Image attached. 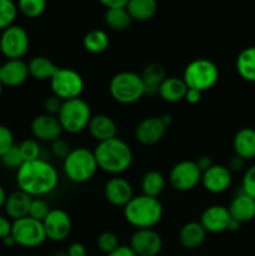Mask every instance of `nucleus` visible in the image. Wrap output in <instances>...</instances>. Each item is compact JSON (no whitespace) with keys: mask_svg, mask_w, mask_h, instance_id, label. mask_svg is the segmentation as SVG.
Instances as JSON below:
<instances>
[{"mask_svg":"<svg viewBox=\"0 0 255 256\" xmlns=\"http://www.w3.org/2000/svg\"><path fill=\"white\" fill-rule=\"evenodd\" d=\"M242 165H244V160L242 159V158H239V156H236V155H235L234 158H232V160H230V162H229V170L230 172H239V170H242Z\"/></svg>","mask_w":255,"mask_h":256,"instance_id":"49","label":"nucleus"},{"mask_svg":"<svg viewBox=\"0 0 255 256\" xmlns=\"http://www.w3.org/2000/svg\"><path fill=\"white\" fill-rule=\"evenodd\" d=\"M232 182V172L224 165H212L202 172V184L206 192L212 194H222L230 188Z\"/></svg>","mask_w":255,"mask_h":256,"instance_id":"16","label":"nucleus"},{"mask_svg":"<svg viewBox=\"0 0 255 256\" xmlns=\"http://www.w3.org/2000/svg\"><path fill=\"white\" fill-rule=\"evenodd\" d=\"M52 152L55 158L64 160L65 158L70 154L72 149H70V145L68 144L65 140H62V138H60V139L55 140L54 142H52Z\"/></svg>","mask_w":255,"mask_h":256,"instance_id":"41","label":"nucleus"},{"mask_svg":"<svg viewBox=\"0 0 255 256\" xmlns=\"http://www.w3.org/2000/svg\"><path fill=\"white\" fill-rule=\"evenodd\" d=\"M29 76V68L22 60H8L5 64L0 65V82L2 86H20Z\"/></svg>","mask_w":255,"mask_h":256,"instance_id":"19","label":"nucleus"},{"mask_svg":"<svg viewBox=\"0 0 255 256\" xmlns=\"http://www.w3.org/2000/svg\"><path fill=\"white\" fill-rule=\"evenodd\" d=\"M202 96V92H198V90H195V89H188L186 95H185V100H186L189 104L195 105V104H198V102H200Z\"/></svg>","mask_w":255,"mask_h":256,"instance_id":"46","label":"nucleus"},{"mask_svg":"<svg viewBox=\"0 0 255 256\" xmlns=\"http://www.w3.org/2000/svg\"><path fill=\"white\" fill-rule=\"evenodd\" d=\"M82 44L88 52L102 54V52H106L110 45L109 35L104 30H92L85 35Z\"/></svg>","mask_w":255,"mask_h":256,"instance_id":"31","label":"nucleus"},{"mask_svg":"<svg viewBox=\"0 0 255 256\" xmlns=\"http://www.w3.org/2000/svg\"><path fill=\"white\" fill-rule=\"evenodd\" d=\"M182 79L189 89L204 92L215 86L219 80V69L212 60L196 59L185 68Z\"/></svg>","mask_w":255,"mask_h":256,"instance_id":"7","label":"nucleus"},{"mask_svg":"<svg viewBox=\"0 0 255 256\" xmlns=\"http://www.w3.org/2000/svg\"><path fill=\"white\" fill-rule=\"evenodd\" d=\"M130 248L138 256H158L162 250V239L152 229H140L132 234Z\"/></svg>","mask_w":255,"mask_h":256,"instance_id":"13","label":"nucleus"},{"mask_svg":"<svg viewBox=\"0 0 255 256\" xmlns=\"http://www.w3.org/2000/svg\"><path fill=\"white\" fill-rule=\"evenodd\" d=\"M62 100H60L59 98L55 96V95H52V96L46 98L44 102V110L45 114L52 115V116H58L60 109L62 106Z\"/></svg>","mask_w":255,"mask_h":256,"instance_id":"42","label":"nucleus"},{"mask_svg":"<svg viewBox=\"0 0 255 256\" xmlns=\"http://www.w3.org/2000/svg\"><path fill=\"white\" fill-rule=\"evenodd\" d=\"M242 189L244 194L249 195L250 198L255 199V165L249 168L248 172H245L244 179H242Z\"/></svg>","mask_w":255,"mask_h":256,"instance_id":"40","label":"nucleus"},{"mask_svg":"<svg viewBox=\"0 0 255 256\" xmlns=\"http://www.w3.org/2000/svg\"><path fill=\"white\" fill-rule=\"evenodd\" d=\"M235 155L242 160H250L255 158V129L244 128L240 129L234 136L232 142Z\"/></svg>","mask_w":255,"mask_h":256,"instance_id":"24","label":"nucleus"},{"mask_svg":"<svg viewBox=\"0 0 255 256\" xmlns=\"http://www.w3.org/2000/svg\"><path fill=\"white\" fill-rule=\"evenodd\" d=\"M188 89L189 88L185 84L182 78L170 76L162 82V84L159 88V96L166 102H179L185 99Z\"/></svg>","mask_w":255,"mask_h":256,"instance_id":"25","label":"nucleus"},{"mask_svg":"<svg viewBox=\"0 0 255 256\" xmlns=\"http://www.w3.org/2000/svg\"><path fill=\"white\" fill-rule=\"evenodd\" d=\"M196 165H198V168H199L200 169V172H206V170H209L210 168L212 166V158L210 156H206V155H204V156H200L199 159L196 160Z\"/></svg>","mask_w":255,"mask_h":256,"instance_id":"47","label":"nucleus"},{"mask_svg":"<svg viewBox=\"0 0 255 256\" xmlns=\"http://www.w3.org/2000/svg\"><path fill=\"white\" fill-rule=\"evenodd\" d=\"M228 209L232 215V219L239 222L240 225L246 224L255 219V199L244 192L238 195Z\"/></svg>","mask_w":255,"mask_h":256,"instance_id":"21","label":"nucleus"},{"mask_svg":"<svg viewBox=\"0 0 255 256\" xmlns=\"http://www.w3.org/2000/svg\"><path fill=\"white\" fill-rule=\"evenodd\" d=\"M18 15V6L12 0H0V30L14 25Z\"/></svg>","mask_w":255,"mask_h":256,"instance_id":"34","label":"nucleus"},{"mask_svg":"<svg viewBox=\"0 0 255 256\" xmlns=\"http://www.w3.org/2000/svg\"><path fill=\"white\" fill-rule=\"evenodd\" d=\"M18 9L26 18L35 19L44 14L46 9V0H19Z\"/></svg>","mask_w":255,"mask_h":256,"instance_id":"33","label":"nucleus"},{"mask_svg":"<svg viewBox=\"0 0 255 256\" xmlns=\"http://www.w3.org/2000/svg\"><path fill=\"white\" fill-rule=\"evenodd\" d=\"M30 39L26 30L19 25H12L2 30L0 36V50L9 60H22L28 54Z\"/></svg>","mask_w":255,"mask_h":256,"instance_id":"10","label":"nucleus"},{"mask_svg":"<svg viewBox=\"0 0 255 256\" xmlns=\"http://www.w3.org/2000/svg\"><path fill=\"white\" fill-rule=\"evenodd\" d=\"M142 79L145 86V95L148 96H154L159 94V88L166 79V70L159 62H152L146 65L142 72Z\"/></svg>","mask_w":255,"mask_h":256,"instance_id":"23","label":"nucleus"},{"mask_svg":"<svg viewBox=\"0 0 255 256\" xmlns=\"http://www.w3.org/2000/svg\"><path fill=\"white\" fill-rule=\"evenodd\" d=\"M232 220V215L226 206L212 205L204 210V212L202 214V219H200V224L204 226L206 232L220 234L229 229Z\"/></svg>","mask_w":255,"mask_h":256,"instance_id":"15","label":"nucleus"},{"mask_svg":"<svg viewBox=\"0 0 255 256\" xmlns=\"http://www.w3.org/2000/svg\"><path fill=\"white\" fill-rule=\"evenodd\" d=\"M12 236L16 245L22 248H38L46 240L44 225L42 222L26 216L12 222Z\"/></svg>","mask_w":255,"mask_h":256,"instance_id":"9","label":"nucleus"},{"mask_svg":"<svg viewBox=\"0 0 255 256\" xmlns=\"http://www.w3.org/2000/svg\"><path fill=\"white\" fill-rule=\"evenodd\" d=\"M92 114L90 105L82 98L66 100L62 102V106L58 114L62 132L68 134H79L88 129Z\"/></svg>","mask_w":255,"mask_h":256,"instance_id":"6","label":"nucleus"},{"mask_svg":"<svg viewBox=\"0 0 255 256\" xmlns=\"http://www.w3.org/2000/svg\"><path fill=\"white\" fill-rule=\"evenodd\" d=\"M112 99L122 105H132L145 96V86L142 76L136 72H122L115 75L109 85Z\"/></svg>","mask_w":255,"mask_h":256,"instance_id":"5","label":"nucleus"},{"mask_svg":"<svg viewBox=\"0 0 255 256\" xmlns=\"http://www.w3.org/2000/svg\"><path fill=\"white\" fill-rule=\"evenodd\" d=\"M94 155L98 168L112 175H120L128 172L134 160L132 148L119 138L99 142L95 148Z\"/></svg>","mask_w":255,"mask_h":256,"instance_id":"2","label":"nucleus"},{"mask_svg":"<svg viewBox=\"0 0 255 256\" xmlns=\"http://www.w3.org/2000/svg\"><path fill=\"white\" fill-rule=\"evenodd\" d=\"M206 234V230L200 222H192L182 226L179 239L185 249H198L204 244Z\"/></svg>","mask_w":255,"mask_h":256,"instance_id":"26","label":"nucleus"},{"mask_svg":"<svg viewBox=\"0 0 255 256\" xmlns=\"http://www.w3.org/2000/svg\"><path fill=\"white\" fill-rule=\"evenodd\" d=\"M32 198L28 195L26 192H15L10 196H8L6 202H5V212L10 219L19 220L22 218L29 216L30 206H32Z\"/></svg>","mask_w":255,"mask_h":256,"instance_id":"22","label":"nucleus"},{"mask_svg":"<svg viewBox=\"0 0 255 256\" xmlns=\"http://www.w3.org/2000/svg\"><path fill=\"white\" fill-rule=\"evenodd\" d=\"M44 225L46 239L54 242H62L70 236L72 230V222L70 215L62 209H54L49 212Z\"/></svg>","mask_w":255,"mask_h":256,"instance_id":"12","label":"nucleus"},{"mask_svg":"<svg viewBox=\"0 0 255 256\" xmlns=\"http://www.w3.org/2000/svg\"><path fill=\"white\" fill-rule=\"evenodd\" d=\"M88 130L92 139L96 140L98 142L114 139L118 134V126L114 120L104 114L92 115V120L88 125Z\"/></svg>","mask_w":255,"mask_h":256,"instance_id":"20","label":"nucleus"},{"mask_svg":"<svg viewBox=\"0 0 255 256\" xmlns=\"http://www.w3.org/2000/svg\"><path fill=\"white\" fill-rule=\"evenodd\" d=\"M106 9H119V8H126L129 0H99Z\"/></svg>","mask_w":255,"mask_h":256,"instance_id":"45","label":"nucleus"},{"mask_svg":"<svg viewBox=\"0 0 255 256\" xmlns=\"http://www.w3.org/2000/svg\"><path fill=\"white\" fill-rule=\"evenodd\" d=\"M19 190L32 198H42L54 192L59 185V172L45 160L28 162L16 172Z\"/></svg>","mask_w":255,"mask_h":256,"instance_id":"1","label":"nucleus"},{"mask_svg":"<svg viewBox=\"0 0 255 256\" xmlns=\"http://www.w3.org/2000/svg\"><path fill=\"white\" fill-rule=\"evenodd\" d=\"M6 199H8L6 192H5V190H4V188L0 186V209L5 206V202H6Z\"/></svg>","mask_w":255,"mask_h":256,"instance_id":"50","label":"nucleus"},{"mask_svg":"<svg viewBox=\"0 0 255 256\" xmlns=\"http://www.w3.org/2000/svg\"><path fill=\"white\" fill-rule=\"evenodd\" d=\"M202 172L198 168L196 162L192 160H184L174 165L169 175V182L172 189L176 192H186L194 190L202 184Z\"/></svg>","mask_w":255,"mask_h":256,"instance_id":"11","label":"nucleus"},{"mask_svg":"<svg viewBox=\"0 0 255 256\" xmlns=\"http://www.w3.org/2000/svg\"><path fill=\"white\" fill-rule=\"evenodd\" d=\"M238 74L245 82H255V46L246 48L236 59Z\"/></svg>","mask_w":255,"mask_h":256,"instance_id":"29","label":"nucleus"},{"mask_svg":"<svg viewBox=\"0 0 255 256\" xmlns=\"http://www.w3.org/2000/svg\"><path fill=\"white\" fill-rule=\"evenodd\" d=\"M164 208L158 198L146 195L134 196L124 208V218L132 226L140 229H152L162 219Z\"/></svg>","mask_w":255,"mask_h":256,"instance_id":"3","label":"nucleus"},{"mask_svg":"<svg viewBox=\"0 0 255 256\" xmlns=\"http://www.w3.org/2000/svg\"><path fill=\"white\" fill-rule=\"evenodd\" d=\"M52 212L49 204H48L45 200L40 199V198H35L32 202V206H30L29 216L32 219L38 220V222H44L45 218L49 215V212Z\"/></svg>","mask_w":255,"mask_h":256,"instance_id":"38","label":"nucleus"},{"mask_svg":"<svg viewBox=\"0 0 255 256\" xmlns=\"http://www.w3.org/2000/svg\"><path fill=\"white\" fill-rule=\"evenodd\" d=\"M29 68V74L30 76L34 78L35 80L39 82H45V80H52L54 76L55 72H58L59 68L46 56H36L34 59L30 60L28 64Z\"/></svg>","mask_w":255,"mask_h":256,"instance_id":"28","label":"nucleus"},{"mask_svg":"<svg viewBox=\"0 0 255 256\" xmlns=\"http://www.w3.org/2000/svg\"><path fill=\"white\" fill-rule=\"evenodd\" d=\"M15 146L14 135L8 126L0 125V158Z\"/></svg>","mask_w":255,"mask_h":256,"instance_id":"39","label":"nucleus"},{"mask_svg":"<svg viewBox=\"0 0 255 256\" xmlns=\"http://www.w3.org/2000/svg\"><path fill=\"white\" fill-rule=\"evenodd\" d=\"M2 160V164L4 165L6 169L10 170H19L22 168V165L24 164V159H22V154H20L19 145H15L12 149H10L6 154L2 155L0 158Z\"/></svg>","mask_w":255,"mask_h":256,"instance_id":"37","label":"nucleus"},{"mask_svg":"<svg viewBox=\"0 0 255 256\" xmlns=\"http://www.w3.org/2000/svg\"><path fill=\"white\" fill-rule=\"evenodd\" d=\"M98 248L100 249V252H104V254L109 255L112 252L118 249L120 246L119 244V238L114 234V232H105L102 234H100V236L98 238Z\"/></svg>","mask_w":255,"mask_h":256,"instance_id":"36","label":"nucleus"},{"mask_svg":"<svg viewBox=\"0 0 255 256\" xmlns=\"http://www.w3.org/2000/svg\"><path fill=\"white\" fill-rule=\"evenodd\" d=\"M160 118H162V122H164V124L166 125L168 128H169L170 124H172V116H170V115H168V114H164V115H162V116H160Z\"/></svg>","mask_w":255,"mask_h":256,"instance_id":"52","label":"nucleus"},{"mask_svg":"<svg viewBox=\"0 0 255 256\" xmlns=\"http://www.w3.org/2000/svg\"><path fill=\"white\" fill-rule=\"evenodd\" d=\"M168 126L160 116H150L142 120L135 130V138L145 146H154L164 139Z\"/></svg>","mask_w":255,"mask_h":256,"instance_id":"14","label":"nucleus"},{"mask_svg":"<svg viewBox=\"0 0 255 256\" xmlns=\"http://www.w3.org/2000/svg\"><path fill=\"white\" fill-rule=\"evenodd\" d=\"M105 22L114 32H125L132 25V19L128 12L126 8L108 9L105 12Z\"/></svg>","mask_w":255,"mask_h":256,"instance_id":"32","label":"nucleus"},{"mask_svg":"<svg viewBox=\"0 0 255 256\" xmlns=\"http://www.w3.org/2000/svg\"><path fill=\"white\" fill-rule=\"evenodd\" d=\"M62 169L68 179L75 184L90 182L98 172V162L94 152L85 148H78L62 160Z\"/></svg>","mask_w":255,"mask_h":256,"instance_id":"4","label":"nucleus"},{"mask_svg":"<svg viewBox=\"0 0 255 256\" xmlns=\"http://www.w3.org/2000/svg\"><path fill=\"white\" fill-rule=\"evenodd\" d=\"M52 256H68L66 252H56V254H54Z\"/></svg>","mask_w":255,"mask_h":256,"instance_id":"53","label":"nucleus"},{"mask_svg":"<svg viewBox=\"0 0 255 256\" xmlns=\"http://www.w3.org/2000/svg\"><path fill=\"white\" fill-rule=\"evenodd\" d=\"M126 10L132 20L148 22L152 19L158 12L156 0H129Z\"/></svg>","mask_w":255,"mask_h":256,"instance_id":"27","label":"nucleus"},{"mask_svg":"<svg viewBox=\"0 0 255 256\" xmlns=\"http://www.w3.org/2000/svg\"><path fill=\"white\" fill-rule=\"evenodd\" d=\"M104 195L112 206L125 208L134 198V190L126 179L115 176L105 184Z\"/></svg>","mask_w":255,"mask_h":256,"instance_id":"18","label":"nucleus"},{"mask_svg":"<svg viewBox=\"0 0 255 256\" xmlns=\"http://www.w3.org/2000/svg\"><path fill=\"white\" fill-rule=\"evenodd\" d=\"M32 132L35 139L44 142H54L60 139L62 134V128L58 116L42 114L38 115L32 122Z\"/></svg>","mask_w":255,"mask_h":256,"instance_id":"17","label":"nucleus"},{"mask_svg":"<svg viewBox=\"0 0 255 256\" xmlns=\"http://www.w3.org/2000/svg\"><path fill=\"white\" fill-rule=\"evenodd\" d=\"M2 82H0V96H2Z\"/></svg>","mask_w":255,"mask_h":256,"instance_id":"54","label":"nucleus"},{"mask_svg":"<svg viewBox=\"0 0 255 256\" xmlns=\"http://www.w3.org/2000/svg\"><path fill=\"white\" fill-rule=\"evenodd\" d=\"M19 150L22 159H24V162L39 160L40 155H42V148H40L39 142L34 139L24 140L19 145Z\"/></svg>","mask_w":255,"mask_h":256,"instance_id":"35","label":"nucleus"},{"mask_svg":"<svg viewBox=\"0 0 255 256\" xmlns=\"http://www.w3.org/2000/svg\"><path fill=\"white\" fill-rule=\"evenodd\" d=\"M52 95L62 102L76 99L84 92L85 82L82 75L72 69L59 68L54 76L50 80Z\"/></svg>","mask_w":255,"mask_h":256,"instance_id":"8","label":"nucleus"},{"mask_svg":"<svg viewBox=\"0 0 255 256\" xmlns=\"http://www.w3.org/2000/svg\"><path fill=\"white\" fill-rule=\"evenodd\" d=\"M108 256H138L132 252V249L130 246H124V245H120L115 252H112V254Z\"/></svg>","mask_w":255,"mask_h":256,"instance_id":"48","label":"nucleus"},{"mask_svg":"<svg viewBox=\"0 0 255 256\" xmlns=\"http://www.w3.org/2000/svg\"><path fill=\"white\" fill-rule=\"evenodd\" d=\"M12 222L8 218L0 215V240H4L5 238L12 235Z\"/></svg>","mask_w":255,"mask_h":256,"instance_id":"43","label":"nucleus"},{"mask_svg":"<svg viewBox=\"0 0 255 256\" xmlns=\"http://www.w3.org/2000/svg\"><path fill=\"white\" fill-rule=\"evenodd\" d=\"M165 185H166V180L162 172H156V170L148 172L142 179V195L150 198H159L164 192Z\"/></svg>","mask_w":255,"mask_h":256,"instance_id":"30","label":"nucleus"},{"mask_svg":"<svg viewBox=\"0 0 255 256\" xmlns=\"http://www.w3.org/2000/svg\"><path fill=\"white\" fill-rule=\"evenodd\" d=\"M2 242H4L6 246H14V245H16V242H15L14 238H12V235H10V236H8V238H5V239L2 240Z\"/></svg>","mask_w":255,"mask_h":256,"instance_id":"51","label":"nucleus"},{"mask_svg":"<svg viewBox=\"0 0 255 256\" xmlns=\"http://www.w3.org/2000/svg\"><path fill=\"white\" fill-rule=\"evenodd\" d=\"M68 256H86V249L80 242H74L68 249Z\"/></svg>","mask_w":255,"mask_h":256,"instance_id":"44","label":"nucleus"}]
</instances>
